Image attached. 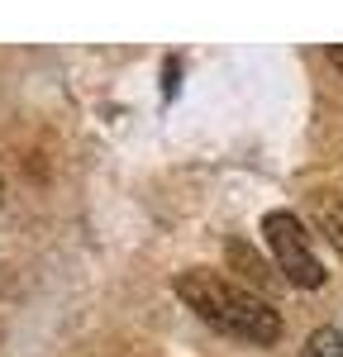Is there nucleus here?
<instances>
[{"mask_svg": "<svg viewBox=\"0 0 343 357\" xmlns=\"http://www.w3.org/2000/svg\"><path fill=\"white\" fill-rule=\"evenodd\" d=\"M262 234H267L272 257H277V267H282V276L291 286L314 291V286L324 281V267H319V257L310 252V234H305V224L296 220L291 210H272V215L262 220Z\"/></svg>", "mask_w": 343, "mask_h": 357, "instance_id": "nucleus-2", "label": "nucleus"}, {"mask_svg": "<svg viewBox=\"0 0 343 357\" xmlns=\"http://www.w3.org/2000/svg\"><path fill=\"white\" fill-rule=\"evenodd\" d=\"M305 357H343V333L339 329H314L305 343Z\"/></svg>", "mask_w": 343, "mask_h": 357, "instance_id": "nucleus-3", "label": "nucleus"}, {"mask_svg": "<svg viewBox=\"0 0 343 357\" xmlns=\"http://www.w3.org/2000/svg\"><path fill=\"white\" fill-rule=\"evenodd\" d=\"M176 296L196 310L200 319L210 324V329L229 333V338H243V343H272L277 333H282V319H277V310L253 296L248 286H238V281H224L220 272H181L176 276Z\"/></svg>", "mask_w": 343, "mask_h": 357, "instance_id": "nucleus-1", "label": "nucleus"}, {"mask_svg": "<svg viewBox=\"0 0 343 357\" xmlns=\"http://www.w3.org/2000/svg\"><path fill=\"white\" fill-rule=\"evenodd\" d=\"M329 62H334V67L343 72V48H329Z\"/></svg>", "mask_w": 343, "mask_h": 357, "instance_id": "nucleus-4", "label": "nucleus"}, {"mask_svg": "<svg viewBox=\"0 0 343 357\" xmlns=\"http://www.w3.org/2000/svg\"><path fill=\"white\" fill-rule=\"evenodd\" d=\"M0 195H5V181H0Z\"/></svg>", "mask_w": 343, "mask_h": 357, "instance_id": "nucleus-5", "label": "nucleus"}]
</instances>
